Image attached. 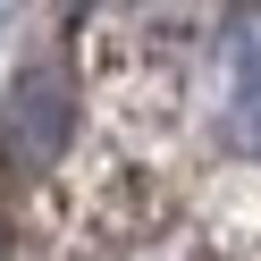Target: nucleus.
I'll return each instance as SVG.
<instances>
[{
    "mask_svg": "<svg viewBox=\"0 0 261 261\" xmlns=\"http://www.w3.org/2000/svg\"><path fill=\"white\" fill-rule=\"evenodd\" d=\"M219 118L244 152H261V0H244L219 34Z\"/></svg>",
    "mask_w": 261,
    "mask_h": 261,
    "instance_id": "1",
    "label": "nucleus"
},
{
    "mask_svg": "<svg viewBox=\"0 0 261 261\" xmlns=\"http://www.w3.org/2000/svg\"><path fill=\"white\" fill-rule=\"evenodd\" d=\"M68 118H76V101H68V76H59V68H34L17 93H9L0 143H9V152H25V160H51L59 143H68Z\"/></svg>",
    "mask_w": 261,
    "mask_h": 261,
    "instance_id": "2",
    "label": "nucleus"
}]
</instances>
